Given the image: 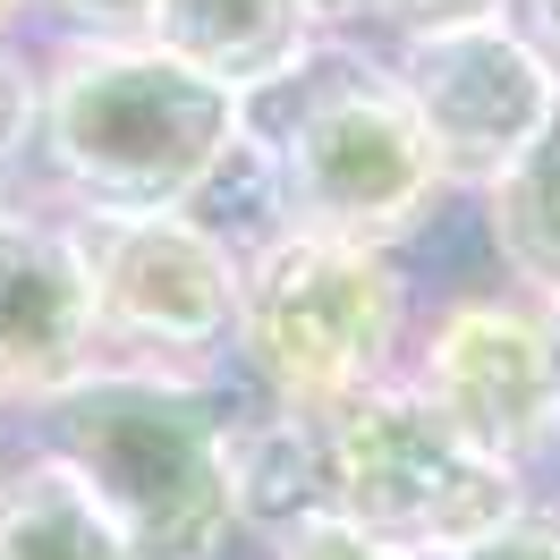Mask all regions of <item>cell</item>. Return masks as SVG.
Wrapping results in <instances>:
<instances>
[{
    "instance_id": "obj_1",
    "label": "cell",
    "mask_w": 560,
    "mask_h": 560,
    "mask_svg": "<svg viewBox=\"0 0 560 560\" xmlns=\"http://www.w3.org/2000/svg\"><path fill=\"white\" fill-rule=\"evenodd\" d=\"M230 399L238 365H94L85 383L18 417L35 442L103 501L128 560H238V492H230Z\"/></svg>"
},
{
    "instance_id": "obj_2",
    "label": "cell",
    "mask_w": 560,
    "mask_h": 560,
    "mask_svg": "<svg viewBox=\"0 0 560 560\" xmlns=\"http://www.w3.org/2000/svg\"><path fill=\"white\" fill-rule=\"evenodd\" d=\"M246 128V103L153 43H51L26 162L60 212H171Z\"/></svg>"
},
{
    "instance_id": "obj_3",
    "label": "cell",
    "mask_w": 560,
    "mask_h": 560,
    "mask_svg": "<svg viewBox=\"0 0 560 560\" xmlns=\"http://www.w3.org/2000/svg\"><path fill=\"white\" fill-rule=\"evenodd\" d=\"M246 128L264 137L298 230H331L357 246H408L458 205L433 144L417 137L408 103L390 94L365 43H331L315 69L246 103Z\"/></svg>"
},
{
    "instance_id": "obj_4",
    "label": "cell",
    "mask_w": 560,
    "mask_h": 560,
    "mask_svg": "<svg viewBox=\"0 0 560 560\" xmlns=\"http://www.w3.org/2000/svg\"><path fill=\"white\" fill-rule=\"evenodd\" d=\"M408 331H417V298L390 246L280 230L264 255H246L230 365L264 399L331 408V399L390 383L408 365Z\"/></svg>"
},
{
    "instance_id": "obj_5",
    "label": "cell",
    "mask_w": 560,
    "mask_h": 560,
    "mask_svg": "<svg viewBox=\"0 0 560 560\" xmlns=\"http://www.w3.org/2000/svg\"><path fill=\"white\" fill-rule=\"evenodd\" d=\"M526 501L535 485L467 451L408 374L323 408V518L399 560H458Z\"/></svg>"
},
{
    "instance_id": "obj_6",
    "label": "cell",
    "mask_w": 560,
    "mask_h": 560,
    "mask_svg": "<svg viewBox=\"0 0 560 560\" xmlns=\"http://www.w3.org/2000/svg\"><path fill=\"white\" fill-rule=\"evenodd\" d=\"M365 51L408 103L458 205H476L544 144H560V51L526 26V9L485 26H442V35H390Z\"/></svg>"
},
{
    "instance_id": "obj_7",
    "label": "cell",
    "mask_w": 560,
    "mask_h": 560,
    "mask_svg": "<svg viewBox=\"0 0 560 560\" xmlns=\"http://www.w3.org/2000/svg\"><path fill=\"white\" fill-rule=\"evenodd\" d=\"M119 365H230L246 264L187 212H69Z\"/></svg>"
},
{
    "instance_id": "obj_8",
    "label": "cell",
    "mask_w": 560,
    "mask_h": 560,
    "mask_svg": "<svg viewBox=\"0 0 560 560\" xmlns=\"http://www.w3.org/2000/svg\"><path fill=\"white\" fill-rule=\"evenodd\" d=\"M417 399L451 424L467 451H485L510 476H544L560 467V417H552V374H544V331L526 289H451L417 306L408 331V365H399Z\"/></svg>"
},
{
    "instance_id": "obj_9",
    "label": "cell",
    "mask_w": 560,
    "mask_h": 560,
    "mask_svg": "<svg viewBox=\"0 0 560 560\" xmlns=\"http://www.w3.org/2000/svg\"><path fill=\"white\" fill-rule=\"evenodd\" d=\"M94 365H110V340L94 315L77 221L60 205H9L0 212V417L18 424L26 408L85 383Z\"/></svg>"
},
{
    "instance_id": "obj_10",
    "label": "cell",
    "mask_w": 560,
    "mask_h": 560,
    "mask_svg": "<svg viewBox=\"0 0 560 560\" xmlns=\"http://www.w3.org/2000/svg\"><path fill=\"white\" fill-rule=\"evenodd\" d=\"M144 43L171 51L178 69L212 77L221 94L255 103V94L289 85L298 69H315L340 35L323 26L306 0H153Z\"/></svg>"
},
{
    "instance_id": "obj_11",
    "label": "cell",
    "mask_w": 560,
    "mask_h": 560,
    "mask_svg": "<svg viewBox=\"0 0 560 560\" xmlns=\"http://www.w3.org/2000/svg\"><path fill=\"white\" fill-rule=\"evenodd\" d=\"M0 560H128L119 526L69 467L35 442H9L0 458Z\"/></svg>"
},
{
    "instance_id": "obj_12",
    "label": "cell",
    "mask_w": 560,
    "mask_h": 560,
    "mask_svg": "<svg viewBox=\"0 0 560 560\" xmlns=\"http://www.w3.org/2000/svg\"><path fill=\"white\" fill-rule=\"evenodd\" d=\"M476 212H485V246L510 289H526V298L560 289V144H544L526 171L485 187Z\"/></svg>"
},
{
    "instance_id": "obj_13",
    "label": "cell",
    "mask_w": 560,
    "mask_h": 560,
    "mask_svg": "<svg viewBox=\"0 0 560 560\" xmlns=\"http://www.w3.org/2000/svg\"><path fill=\"white\" fill-rule=\"evenodd\" d=\"M526 0H365V26L349 43H390V35H442V26H485L518 18Z\"/></svg>"
},
{
    "instance_id": "obj_14",
    "label": "cell",
    "mask_w": 560,
    "mask_h": 560,
    "mask_svg": "<svg viewBox=\"0 0 560 560\" xmlns=\"http://www.w3.org/2000/svg\"><path fill=\"white\" fill-rule=\"evenodd\" d=\"M35 110H43V51H26V35H0V162H18V171L35 144Z\"/></svg>"
},
{
    "instance_id": "obj_15",
    "label": "cell",
    "mask_w": 560,
    "mask_h": 560,
    "mask_svg": "<svg viewBox=\"0 0 560 560\" xmlns=\"http://www.w3.org/2000/svg\"><path fill=\"white\" fill-rule=\"evenodd\" d=\"M35 18H51V43H144L153 0H35Z\"/></svg>"
},
{
    "instance_id": "obj_16",
    "label": "cell",
    "mask_w": 560,
    "mask_h": 560,
    "mask_svg": "<svg viewBox=\"0 0 560 560\" xmlns=\"http://www.w3.org/2000/svg\"><path fill=\"white\" fill-rule=\"evenodd\" d=\"M458 560H560V501H526V510H510V518L492 526V535H476Z\"/></svg>"
},
{
    "instance_id": "obj_17",
    "label": "cell",
    "mask_w": 560,
    "mask_h": 560,
    "mask_svg": "<svg viewBox=\"0 0 560 560\" xmlns=\"http://www.w3.org/2000/svg\"><path fill=\"white\" fill-rule=\"evenodd\" d=\"M255 552H264V560H399V552H383V544H365V535H349V526H331V518L289 526V535L255 544Z\"/></svg>"
},
{
    "instance_id": "obj_18",
    "label": "cell",
    "mask_w": 560,
    "mask_h": 560,
    "mask_svg": "<svg viewBox=\"0 0 560 560\" xmlns=\"http://www.w3.org/2000/svg\"><path fill=\"white\" fill-rule=\"evenodd\" d=\"M535 306V331H544V374H552V417H560V289L526 298Z\"/></svg>"
},
{
    "instance_id": "obj_19",
    "label": "cell",
    "mask_w": 560,
    "mask_h": 560,
    "mask_svg": "<svg viewBox=\"0 0 560 560\" xmlns=\"http://www.w3.org/2000/svg\"><path fill=\"white\" fill-rule=\"evenodd\" d=\"M306 9H315V18H323V26H331L340 43H349L357 26H365V0H306Z\"/></svg>"
},
{
    "instance_id": "obj_20",
    "label": "cell",
    "mask_w": 560,
    "mask_h": 560,
    "mask_svg": "<svg viewBox=\"0 0 560 560\" xmlns=\"http://www.w3.org/2000/svg\"><path fill=\"white\" fill-rule=\"evenodd\" d=\"M9 205H26V171H18V162H0V212Z\"/></svg>"
},
{
    "instance_id": "obj_21",
    "label": "cell",
    "mask_w": 560,
    "mask_h": 560,
    "mask_svg": "<svg viewBox=\"0 0 560 560\" xmlns=\"http://www.w3.org/2000/svg\"><path fill=\"white\" fill-rule=\"evenodd\" d=\"M526 26H535V35H544V43L560 51V9H526Z\"/></svg>"
},
{
    "instance_id": "obj_22",
    "label": "cell",
    "mask_w": 560,
    "mask_h": 560,
    "mask_svg": "<svg viewBox=\"0 0 560 560\" xmlns=\"http://www.w3.org/2000/svg\"><path fill=\"white\" fill-rule=\"evenodd\" d=\"M26 18H35V0H0V35H18Z\"/></svg>"
},
{
    "instance_id": "obj_23",
    "label": "cell",
    "mask_w": 560,
    "mask_h": 560,
    "mask_svg": "<svg viewBox=\"0 0 560 560\" xmlns=\"http://www.w3.org/2000/svg\"><path fill=\"white\" fill-rule=\"evenodd\" d=\"M526 9H560V0H526Z\"/></svg>"
},
{
    "instance_id": "obj_24",
    "label": "cell",
    "mask_w": 560,
    "mask_h": 560,
    "mask_svg": "<svg viewBox=\"0 0 560 560\" xmlns=\"http://www.w3.org/2000/svg\"><path fill=\"white\" fill-rule=\"evenodd\" d=\"M0 424H9V417H0ZM0 458H9V442H0Z\"/></svg>"
}]
</instances>
